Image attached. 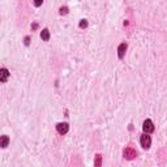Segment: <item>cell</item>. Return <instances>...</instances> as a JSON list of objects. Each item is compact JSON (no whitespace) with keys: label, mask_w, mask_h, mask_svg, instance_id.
Instances as JSON below:
<instances>
[{"label":"cell","mask_w":167,"mask_h":167,"mask_svg":"<svg viewBox=\"0 0 167 167\" xmlns=\"http://www.w3.org/2000/svg\"><path fill=\"white\" fill-rule=\"evenodd\" d=\"M136 155H137V153H136V150L133 149V148H127L125 150H124V158L133 159Z\"/></svg>","instance_id":"3"},{"label":"cell","mask_w":167,"mask_h":167,"mask_svg":"<svg viewBox=\"0 0 167 167\" xmlns=\"http://www.w3.org/2000/svg\"><path fill=\"white\" fill-rule=\"evenodd\" d=\"M68 129H69V127H68L67 123H59L56 125V131L60 135H65V133L68 132Z\"/></svg>","instance_id":"4"},{"label":"cell","mask_w":167,"mask_h":167,"mask_svg":"<svg viewBox=\"0 0 167 167\" xmlns=\"http://www.w3.org/2000/svg\"><path fill=\"white\" fill-rule=\"evenodd\" d=\"M9 144V137L8 136H0V148H7Z\"/></svg>","instance_id":"7"},{"label":"cell","mask_w":167,"mask_h":167,"mask_svg":"<svg viewBox=\"0 0 167 167\" xmlns=\"http://www.w3.org/2000/svg\"><path fill=\"white\" fill-rule=\"evenodd\" d=\"M140 142H141V146L145 149L150 148V144H152V139H150V136H148V133H145L144 136H141V140H140Z\"/></svg>","instance_id":"1"},{"label":"cell","mask_w":167,"mask_h":167,"mask_svg":"<svg viewBox=\"0 0 167 167\" xmlns=\"http://www.w3.org/2000/svg\"><path fill=\"white\" fill-rule=\"evenodd\" d=\"M8 78H9V71L5 69V68H1L0 69V81L5 82V81H8Z\"/></svg>","instance_id":"5"},{"label":"cell","mask_w":167,"mask_h":167,"mask_svg":"<svg viewBox=\"0 0 167 167\" xmlns=\"http://www.w3.org/2000/svg\"><path fill=\"white\" fill-rule=\"evenodd\" d=\"M125 51H127V43H122L119 46V48H117V56H119L120 59H123Z\"/></svg>","instance_id":"6"},{"label":"cell","mask_w":167,"mask_h":167,"mask_svg":"<svg viewBox=\"0 0 167 167\" xmlns=\"http://www.w3.org/2000/svg\"><path fill=\"white\" fill-rule=\"evenodd\" d=\"M96 158H97V159H96V166H101V155L98 154Z\"/></svg>","instance_id":"11"},{"label":"cell","mask_w":167,"mask_h":167,"mask_svg":"<svg viewBox=\"0 0 167 167\" xmlns=\"http://www.w3.org/2000/svg\"><path fill=\"white\" fill-rule=\"evenodd\" d=\"M88 26V22H86V20H82V21L80 22V28H86Z\"/></svg>","instance_id":"10"},{"label":"cell","mask_w":167,"mask_h":167,"mask_svg":"<svg viewBox=\"0 0 167 167\" xmlns=\"http://www.w3.org/2000/svg\"><path fill=\"white\" fill-rule=\"evenodd\" d=\"M41 38L43 39V41H48V39H50V31H48L47 29H43L41 33Z\"/></svg>","instance_id":"8"},{"label":"cell","mask_w":167,"mask_h":167,"mask_svg":"<svg viewBox=\"0 0 167 167\" xmlns=\"http://www.w3.org/2000/svg\"><path fill=\"white\" fill-rule=\"evenodd\" d=\"M25 43H26V44H29V38H28V37L25 38Z\"/></svg>","instance_id":"13"},{"label":"cell","mask_w":167,"mask_h":167,"mask_svg":"<svg viewBox=\"0 0 167 167\" xmlns=\"http://www.w3.org/2000/svg\"><path fill=\"white\" fill-rule=\"evenodd\" d=\"M68 13V8L67 7H61L60 8V15H67Z\"/></svg>","instance_id":"9"},{"label":"cell","mask_w":167,"mask_h":167,"mask_svg":"<svg viewBox=\"0 0 167 167\" xmlns=\"http://www.w3.org/2000/svg\"><path fill=\"white\" fill-rule=\"evenodd\" d=\"M42 3H43V0H34V5H35V7L42 5Z\"/></svg>","instance_id":"12"},{"label":"cell","mask_w":167,"mask_h":167,"mask_svg":"<svg viewBox=\"0 0 167 167\" xmlns=\"http://www.w3.org/2000/svg\"><path fill=\"white\" fill-rule=\"evenodd\" d=\"M142 129H144V132L145 133H152L153 131H154V125H153V123H152V120H145L142 124Z\"/></svg>","instance_id":"2"}]
</instances>
